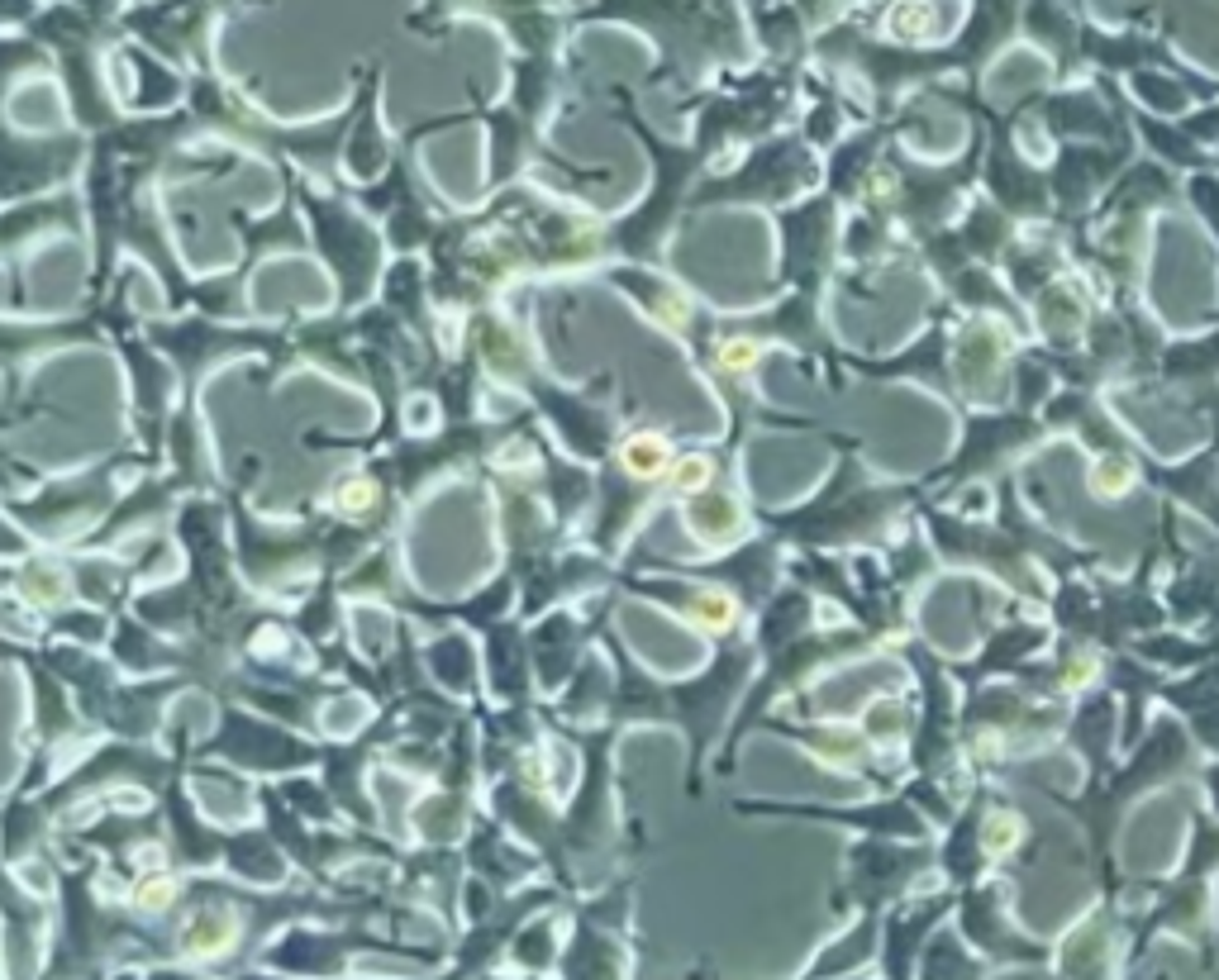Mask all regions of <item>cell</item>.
I'll list each match as a JSON object with an SVG mask.
<instances>
[{
    "mask_svg": "<svg viewBox=\"0 0 1219 980\" xmlns=\"http://www.w3.org/2000/svg\"><path fill=\"white\" fill-rule=\"evenodd\" d=\"M624 462H629L638 476H648V472H657V467L667 462V443H662V438H634V443H629V453H624Z\"/></svg>",
    "mask_w": 1219,
    "mask_h": 980,
    "instance_id": "obj_1",
    "label": "cell"
},
{
    "mask_svg": "<svg viewBox=\"0 0 1219 980\" xmlns=\"http://www.w3.org/2000/svg\"><path fill=\"white\" fill-rule=\"evenodd\" d=\"M725 362L729 366H748V362H753V343H729L725 347Z\"/></svg>",
    "mask_w": 1219,
    "mask_h": 980,
    "instance_id": "obj_3",
    "label": "cell"
},
{
    "mask_svg": "<svg viewBox=\"0 0 1219 980\" xmlns=\"http://www.w3.org/2000/svg\"><path fill=\"white\" fill-rule=\"evenodd\" d=\"M167 900H172V881H167V876H158V881H144V890H139V905H144V909H163Z\"/></svg>",
    "mask_w": 1219,
    "mask_h": 980,
    "instance_id": "obj_2",
    "label": "cell"
}]
</instances>
